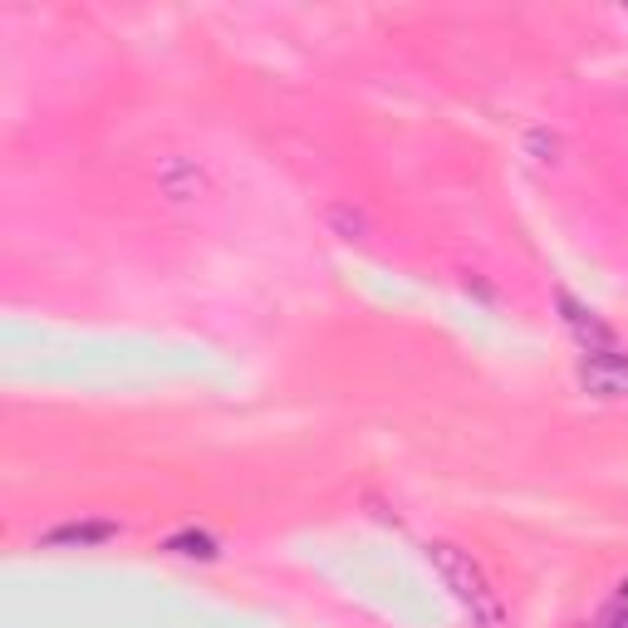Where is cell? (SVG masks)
<instances>
[{"mask_svg":"<svg viewBox=\"0 0 628 628\" xmlns=\"http://www.w3.org/2000/svg\"><path fill=\"white\" fill-rule=\"evenodd\" d=\"M119 531H123L119 521H64L54 531H44V545L50 550H89V545L119 541Z\"/></svg>","mask_w":628,"mask_h":628,"instance_id":"5b68a950","label":"cell"},{"mask_svg":"<svg viewBox=\"0 0 628 628\" xmlns=\"http://www.w3.org/2000/svg\"><path fill=\"white\" fill-rule=\"evenodd\" d=\"M428 565L442 575V585H447L452 599L472 614L476 628H501V594L491 589L486 569L472 559V550H462V545H452V541H432Z\"/></svg>","mask_w":628,"mask_h":628,"instance_id":"6da1fadb","label":"cell"},{"mask_svg":"<svg viewBox=\"0 0 628 628\" xmlns=\"http://www.w3.org/2000/svg\"><path fill=\"white\" fill-rule=\"evenodd\" d=\"M579 383L594 398H628V353H585L579 359Z\"/></svg>","mask_w":628,"mask_h":628,"instance_id":"277c9868","label":"cell"},{"mask_svg":"<svg viewBox=\"0 0 628 628\" xmlns=\"http://www.w3.org/2000/svg\"><path fill=\"white\" fill-rule=\"evenodd\" d=\"M614 614H628V579L619 585V594H614Z\"/></svg>","mask_w":628,"mask_h":628,"instance_id":"9c48e42d","label":"cell"},{"mask_svg":"<svg viewBox=\"0 0 628 628\" xmlns=\"http://www.w3.org/2000/svg\"><path fill=\"white\" fill-rule=\"evenodd\" d=\"M153 182L163 192V202H173V207H187V202H202L216 192V173L207 167V157L192 153H163L153 163Z\"/></svg>","mask_w":628,"mask_h":628,"instance_id":"7a4b0ae2","label":"cell"},{"mask_svg":"<svg viewBox=\"0 0 628 628\" xmlns=\"http://www.w3.org/2000/svg\"><path fill=\"white\" fill-rule=\"evenodd\" d=\"M555 310H559L565 329L575 334V344L585 349V353H628V349H624V339H619V329L604 325V319L594 315L585 300H575V295H569L565 285L555 290Z\"/></svg>","mask_w":628,"mask_h":628,"instance_id":"3957f363","label":"cell"},{"mask_svg":"<svg viewBox=\"0 0 628 628\" xmlns=\"http://www.w3.org/2000/svg\"><path fill=\"white\" fill-rule=\"evenodd\" d=\"M525 153H531L535 163H559V138L550 128H531L525 133Z\"/></svg>","mask_w":628,"mask_h":628,"instance_id":"ba28073f","label":"cell"},{"mask_svg":"<svg viewBox=\"0 0 628 628\" xmlns=\"http://www.w3.org/2000/svg\"><path fill=\"white\" fill-rule=\"evenodd\" d=\"M325 226L334 236H344V241H369V236H373L369 212L353 207V202H329V207H325Z\"/></svg>","mask_w":628,"mask_h":628,"instance_id":"8992f818","label":"cell"},{"mask_svg":"<svg viewBox=\"0 0 628 628\" xmlns=\"http://www.w3.org/2000/svg\"><path fill=\"white\" fill-rule=\"evenodd\" d=\"M163 550L182 555V559H216V555H222V545H216L207 531H177V535H167V541H163Z\"/></svg>","mask_w":628,"mask_h":628,"instance_id":"52a82bcc","label":"cell"}]
</instances>
